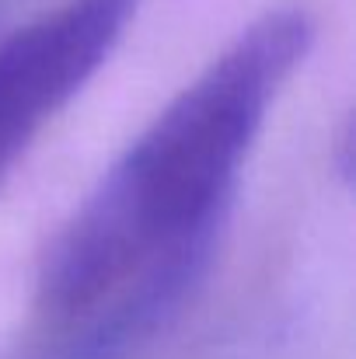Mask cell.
I'll use <instances>...</instances> for the list:
<instances>
[{
	"instance_id": "obj_1",
	"label": "cell",
	"mask_w": 356,
	"mask_h": 359,
	"mask_svg": "<svg viewBox=\"0 0 356 359\" xmlns=\"http://www.w3.org/2000/svg\"><path fill=\"white\" fill-rule=\"evenodd\" d=\"M311 39L301 7L262 14L119 154L39 262L35 359H133L185 311Z\"/></svg>"
},
{
	"instance_id": "obj_2",
	"label": "cell",
	"mask_w": 356,
	"mask_h": 359,
	"mask_svg": "<svg viewBox=\"0 0 356 359\" xmlns=\"http://www.w3.org/2000/svg\"><path fill=\"white\" fill-rule=\"evenodd\" d=\"M136 0H67L0 42V182L105 67Z\"/></svg>"
}]
</instances>
